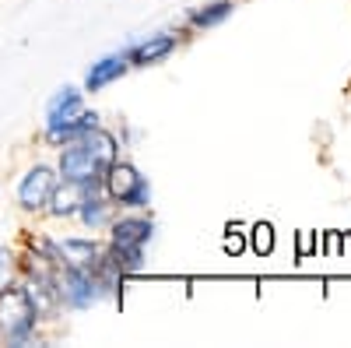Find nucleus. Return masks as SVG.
I'll return each instance as SVG.
<instances>
[{"instance_id":"nucleus-1","label":"nucleus","mask_w":351,"mask_h":348,"mask_svg":"<svg viewBox=\"0 0 351 348\" xmlns=\"http://www.w3.org/2000/svg\"><path fill=\"white\" fill-rule=\"evenodd\" d=\"M120 159V148H116V137L102 127L88 130L84 137L64 144L60 152V165H56V172H60V180H71V183H88L95 187L102 183V172L109 169V162Z\"/></svg>"},{"instance_id":"nucleus-2","label":"nucleus","mask_w":351,"mask_h":348,"mask_svg":"<svg viewBox=\"0 0 351 348\" xmlns=\"http://www.w3.org/2000/svg\"><path fill=\"white\" fill-rule=\"evenodd\" d=\"M39 313L25 292V281L14 278L11 285L0 288V338H8L11 345H25L36 334Z\"/></svg>"},{"instance_id":"nucleus-3","label":"nucleus","mask_w":351,"mask_h":348,"mask_svg":"<svg viewBox=\"0 0 351 348\" xmlns=\"http://www.w3.org/2000/svg\"><path fill=\"white\" fill-rule=\"evenodd\" d=\"M102 190L106 197L112 200L116 208H134V211H144L152 205V187H148V176H141V169L134 162H109V169L102 172Z\"/></svg>"},{"instance_id":"nucleus-4","label":"nucleus","mask_w":351,"mask_h":348,"mask_svg":"<svg viewBox=\"0 0 351 348\" xmlns=\"http://www.w3.org/2000/svg\"><path fill=\"white\" fill-rule=\"evenodd\" d=\"M53 285H56V296H60V306H71V310H88L109 292V288L102 285V278L95 275V268L88 271V268L56 264Z\"/></svg>"},{"instance_id":"nucleus-5","label":"nucleus","mask_w":351,"mask_h":348,"mask_svg":"<svg viewBox=\"0 0 351 348\" xmlns=\"http://www.w3.org/2000/svg\"><path fill=\"white\" fill-rule=\"evenodd\" d=\"M56 187H60V172L49 169V165H32L21 176V183H18V205H21V211H46Z\"/></svg>"},{"instance_id":"nucleus-6","label":"nucleus","mask_w":351,"mask_h":348,"mask_svg":"<svg viewBox=\"0 0 351 348\" xmlns=\"http://www.w3.org/2000/svg\"><path fill=\"white\" fill-rule=\"evenodd\" d=\"M106 246H99L95 240H60V243H49L53 253V264H67V268H88L92 271L99 264Z\"/></svg>"},{"instance_id":"nucleus-7","label":"nucleus","mask_w":351,"mask_h":348,"mask_svg":"<svg viewBox=\"0 0 351 348\" xmlns=\"http://www.w3.org/2000/svg\"><path fill=\"white\" fill-rule=\"evenodd\" d=\"M152 218L144 215H123V218H112L109 222V243L112 246H141L152 240Z\"/></svg>"},{"instance_id":"nucleus-8","label":"nucleus","mask_w":351,"mask_h":348,"mask_svg":"<svg viewBox=\"0 0 351 348\" xmlns=\"http://www.w3.org/2000/svg\"><path fill=\"white\" fill-rule=\"evenodd\" d=\"M77 218H81V225L84 229H109V222L116 218V205L106 197V190H102V183L99 187H92L84 194V200H81V208H77Z\"/></svg>"},{"instance_id":"nucleus-9","label":"nucleus","mask_w":351,"mask_h":348,"mask_svg":"<svg viewBox=\"0 0 351 348\" xmlns=\"http://www.w3.org/2000/svg\"><path fill=\"white\" fill-rule=\"evenodd\" d=\"M127 71H130V53H127V49H123V53H112V56H102V60L92 64V71H88L84 92H99V89H106V84L120 81Z\"/></svg>"},{"instance_id":"nucleus-10","label":"nucleus","mask_w":351,"mask_h":348,"mask_svg":"<svg viewBox=\"0 0 351 348\" xmlns=\"http://www.w3.org/2000/svg\"><path fill=\"white\" fill-rule=\"evenodd\" d=\"M176 39L172 32H158V36H148L144 43H137V46H130L127 53H130V67H148V64H158V60H165V56L176 49Z\"/></svg>"},{"instance_id":"nucleus-11","label":"nucleus","mask_w":351,"mask_h":348,"mask_svg":"<svg viewBox=\"0 0 351 348\" xmlns=\"http://www.w3.org/2000/svg\"><path fill=\"white\" fill-rule=\"evenodd\" d=\"M95 127H99V116H95V113H88V109H81L77 116H71V120L46 127V141H49V144H56V148H64V144H71V141L84 137L88 130H95Z\"/></svg>"},{"instance_id":"nucleus-12","label":"nucleus","mask_w":351,"mask_h":348,"mask_svg":"<svg viewBox=\"0 0 351 348\" xmlns=\"http://www.w3.org/2000/svg\"><path fill=\"white\" fill-rule=\"evenodd\" d=\"M95 187H99V183H95ZM88 190H92L88 183H71V180H60V187L53 190V200H49V208H46V211H49L53 218H74Z\"/></svg>"},{"instance_id":"nucleus-13","label":"nucleus","mask_w":351,"mask_h":348,"mask_svg":"<svg viewBox=\"0 0 351 348\" xmlns=\"http://www.w3.org/2000/svg\"><path fill=\"white\" fill-rule=\"evenodd\" d=\"M81 109H84L81 92H77V89H60V92H56V95L49 99V106H46V127L71 120V116H77Z\"/></svg>"},{"instance_id":"nucleus-14","label":"nucleus","mask_w":351,"mask_h":348,"mask_svg":"<svg viewBox=\"0 0 351 348\" xmlns=\"http://www.w3.org/2000/svg\"><path fill=\"white\" fill-rule=\"evenodd\" d=\"M228 14H232V0H215V4H208V8L190 11L186 25L190 28H211V25H221Z\"/></svg>"},{"instance_id":"nucleus-15","label":"nucleus","mask_w":351,"mask_h":348,"mask_svg":"<svg viewBox=\"0 0 351 348\" xmlns=\"http://www.w3.org/2000/svg\"><path fill=\"white\" fill-rule=\"evenodd\" d=\"M250 240H253V253H260V257H267L271 250H274V229L263 222V225H253L250 229Z\"/></svg>"},{"instance_id":"nucleus-16","label":"nucleus","mask_w":351,"mask_h":348,"mask_svg":"<svg viewBox=\"0 0 351 348\" xmlns=\"http://www.w3.org/2000/svg\"><path fill=\"white\" fill-rule=\"evenodd\" d=\"M14 278H21V264H18V257H14L11 250L0 246V288L11 285Z\"/></svg>"},{"instance_id":"nucleus-17","label":"nucleus","mask_w":351,"mask_h":348,"mask_svg":"<svg viewBox=\"0 0 351 348\" xmlns=\"http://www.w3.org/2000/svg\"><path fill=\"white\" fill-rule=\"evenodd\" d=\"M243 246H246V243H243V232H232V229H228V236H225V250H228L232 257H236V253H243Z\"/></svg>"}]
</instances>
